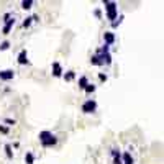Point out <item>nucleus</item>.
Here are the masks:
<instances>
[{
	"label": "nucleus",
	"mask_w": 164,
	"mask_h": 164,
	"mask_svg": "<svg viewBox=\"0 0 164 164\" xmlns=\"http://www.w3.org/2000/svg\"><path fill=\"white\" fill-rule=\"evenodd\" d=\"M38 138H40V143L43 144L44 148H51V146H54V144L57 143L56 136H54L51 131H41Z\"/></svg>",
	"instance_id": "1"
},
{
	"label": "nucleus",
	"mask_w": 164,
	"mask_h": 164,
	"mask_svg": "<svg viewBox=\"0 0 164 164\" xmlns=\"http://www.w3.org/2000/svg\"><path fill=\"white\" fill-rule=\"evenodd\" d=\"M105 5V10H107V18L108 20H117V15H118V7L115 2H103Z\"/></svg>",
	"instance_id": "2"
},
{
	"label": "nucleus",
	"mask_w": 164,
	"mask_h": 164,
	"mask_svg": "<svg viewBox=\"0 0 164 164\" xmlns=\"http://www.w3.org/2000/svg\"><path fill=\"white\" fill-rule=\"evenodd\" d=\"M95 110H97V102L95 100H87L82 105V112L84 113H94Z\"/></svg>",
	"instance_id": "3"
},
{
	"label": "nucleus",
	"mask_w": 164,
	"mask_h": 164,
	"mask_svg": "<svg viewBox=\"0 0 164 164\" xmlns=\"http://www.w3.org/2000/svg\"><path fill=\"white\" fill-rule=\"evenodd\" d=\"M5 26H3V30H2V33H3V35H8V33H10V30H12V26L15 25V20H13V18H10V15H5Z\"/></svg>",
	"instance_id": "4"
},
{
	"label": "nucleus",
	"mask_w": 164,
	"mask_h": 164,
	"mask_svg": "<svg viewBox=\"0 0 164 164\" xmlns=\"http://www.w3.org/2000/svg\"><path fill=\"white\" fill-rule=\"evenodd\" d=\"M15 77V72L12 69H7V71H0V81H12Z\"/></svg>",
	"instance_id": "5"
},
{
	"label": "nucleus",
	"mask_w": 164,
	"mask_h": 164,
	"mask_svg": "<svg viewBox=\"0 0 164 164\" xmlns=\"http://www.w3.org/2000/svg\"><path fill=\"white\" fill-rule=\"evenodd\" d=\"M103 40H105V44H107V46H112L113 43H115V35L110 33V31H107V33L103 35Z\"/></svg>",
	"instance_id": "6"
},
{
	"label": "nucleus",
	"mask_w": 164,
	"mask_h": 164,
	"mask_svg": "<svg viewBox=\"0 0 164 164\" xmlns=\"http://www.w3.org/2000/svg\"><path fill=\"white\" fill-rule=\"evenodd\" d=\"M90 62H92L94 66H102V64H105L103 62V56L102 54H95V56L90 57Z\"/></svg>",
	"instance_id": "7"
},
{
	"label": "nucleus",
	"mask_w": 164,
	"mask_h": 164,
	"mask_svg": "<svg viewBox=\"0 0 164 164\" xmlns=\"http://www.w3.org/2000/svg\"><path fill=\"white\" fill-rule=\"evenodd\" d=\"M53 74L56 77L62 76V69H61V64H59V62H53Z\"/></svg>",
	"instance_id": "8"
},
{
	"label": "nucleus",
	"mask_w": 164,
	"mask_h": 164,
	"mask_svg": "<svg viewBox=\"0 0 164 164\" xmlns=\"http://www.w3.org/2000/svg\"><path fill=\"white\" fill-rule=\"evenodd\" d=\"M112 156H113L115 164H122V156H120V151H118V149H115V148L112 149Z\"/></svg>",
	"instance_id": "9"
},
{
	"label": "nucleus",
	"mask_w": 164,
	"mask_h": 164,
	"mask_svg": "<svg viewBox=\"0 0 164 164\" xmlns=\"http://www.w3.org/2000/svg\"><path fill=\"white\" fill-rule=\"evenodd\" d=\"M26 57H28V54H26V49H23V51L18 54V64H26V62H28V59H26Z\"/></svg>",
	"instance_id": "10"
},
{
	"label": "nucleus",
	"mask_w": 164,
	"mask_h": 164,
	"mask_svg": "<svg viewBox=\"0 0 164 164\" xmlns=\"http://www.w3.org/2000/svg\"><path fill=\"white\" fill-rule=\"evenodd\" d=\"M122 164H133V158H131V154H130V153H125V154H123Z\"/></svg>",
	"instance_id": "11"
},
{
	"label": "nucleus",
	"mask_w": 164,
	"mask_h": 164,
	"mask_svg": "<svg viewBox=\"0 0 164 164\" xmlns=\"http://www.w3.org/2000/svg\"><path fill=\"white\" fill-rule=\"evenodd\" d=\"M87 84H89V81H87V77L85 76H82L81 79H79V87L81 89H85L87 87Z\"/></svg>",
	"instance_id": "12"
},
{
	"label": "nucleus",
	"mask_w": 164,
	"mask_h": 164,
	"mask_svg": "<svg viewBox=\"0 0 164 164\" xmlns=\"http://www.w3.org/2000/svg\"><path fill=\"white\" fill-rule=\"evenodd\" d=\"M25 163H26V164H33V163H35V156H33V153H26Z\"/></svg>",
	"instance_id": "13"
},
{
	"label": "nucleus",
	"mask_w": 164,
	"mask_h": 164,
	"mask_svg": "<svg viewBox=\"0 0 164 164\" xmlns=\"http://www.w3.org/2000/svg\"><path fill=\"white\" fill-rule=\"evenodd\" d=\"M31 5H33V0H23L21 2V8H25V10L31 8Z\"/></svg>",
	"instance_id": "14"
},
{
	"label": "nucleus",
	"mask_w": 164,
	"mask_h": 164,
	"mask_svg": "<svg viewBox=\"0 0 164 164\" xmlns=\"http://www.w3.org/2000/svg\"><path fill=\"white\" fill-rule=\"evenodd\" d=\"M10 48V43L8 41H3V43H0V51H7Z\"/></svg>",
	"instance_id": "15"
},
{
	"label": "nucleus",
	"mask_w": 164,
	"mask_h": 164,
	"mask_svg": "<svg viewBox=\"0 0 164 164\" xmlns=\"http://www.w3.org/2000/svg\"><path fill=\"white\" fill-rule=\"evenodd\" d=\"M84 90H85L87 94H92L94 90H95V85H94V84H87V87L84 89Z\"/></svg>",
	"instance_id": "16"
},
{
	"label": "nucleus",
	"mask_w": 164,
	"mask_h": 164,
	"mask_svg": "<svg viewBox=\"0 0 164 164\" xmlns=\"http://www.w3.org/2000/svg\"><path fill=\"white\" fill-rule=\"evenodd\" d=\"M74 76H76V74H74L72 71H69L67 74H64V79H66V81H72V79H74Z\"/></svg>",
	"instance_id": "17"
},
{
	"label": "nucleus",
	"mask_w": 164,
	"mask_h": 164,
	"mask_svg": "<svg viewBox=\"0 0 164 164\" xmlns=\"http://www.w3.org/2000/svg\"><path fill=\"white\" fill-rule=\"evenodd\" d=\"M122 20H123V16L120 15V16L117 18V21H112V26H113V28H117V26L120 25V23H122Z\"/></svg>",
	"instance_id": "18"
},
{
	"label": "nucleus",
	"mask_w": 164,
	"mask_h": 164,
	"mask_svg": "<svg viewBox=\"0 0 164 164\" xmlns=\"http://www.w3.org/2000/svg\"><path fill=\"white\" fill-rule=\"evenodd\" d=\"M5 151H7V156H8V158H12V156H13V153H12V146H10V144H7V146H5Z\"/></svg>",
	"instance_id": "19"
},
{
	"label": "nucleus",
	"mask_w": 164,
	"mask_h": 164,
	"mask_svg": "<svg viewBox=\"0 0 164 164\" xmlns=\"http://www.w3.org/2000/svg\"><path fill=\"white\" fill-rule=\"evenodd\" d=\"M31 21H33V16H30V18H26V20L23 21V26H25V28H28V26L31 25Z\"/></svg>",
	"instance_id": "20"
},
{
	"label": "nucleus",
	"mask_w": 164,
	"mask_h": 164,
	"mask_svg": "<svg viewBox=\"0 0 164 164\" xmlns=\"http://www.w3.org/2000/svg\"><path fill=\"white\" fill-rule=\"evenodd\" d=\"M0 131H2V133H8V128H7V126H0Z\"/></svg>",
	"instance_id": "21"
},
{
	"label": "nucleus",
	"mask_w": 164,
	"mask_h": 164,
	"mask_svg": "<svg viewBox=\"0 0 164 164\" xmlns=\"http://www.w3.org/2000/svg\"><path fill=\"white\" fill-rule=\"evenodd\" d=\"M98 79H100V81H107V76H105V74H100V76H98Z\"/></svg>",
	"instance_id": "22"
}]
</instances>
